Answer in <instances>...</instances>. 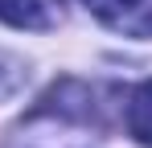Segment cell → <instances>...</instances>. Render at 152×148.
I'll return each mask as SVG.
<instances>
[{"label": "cell", "instance_id": "3", "mask_svg": "<svg viewBox=\"0 0 152 148\" xmlns=\"http://www.w3.org/2000/svg\"><path fill=\"white\" fill-rule=\"evenodd\" d=\"M124 119H127V136L152 148V82H140V86L132 91Z\"/></svg>", "mask_w": 152, "mask_h": 148}, {"label": "cell", "instance_id": "2", "mask_svg": "<svg viewBox=\"0 0 152 148\" xmlns=\"http://www.w3.org/2000/svg\"><path fill=\"white\" fill-rule=\"evenodd\" d=\"M82 4L115 29H132L136 37L152 33V12H144V0H82Z\"/></svg>", "mask_w": 152, "mask_h": 148}, {"label": "cell", "instance_id": "1", "mask_svg": "<svg viewBox=\"0 0 152 148\" xmlns=\"http://www.w3.org/2000/svg\"><path fill=\"white\" fill-rule=\"evenodd\" d=\"M0 21L12 29H53L62 21V0H0Z\"/></svg>", "mask_w": 152, "mask_h": 148}]
</instances>
